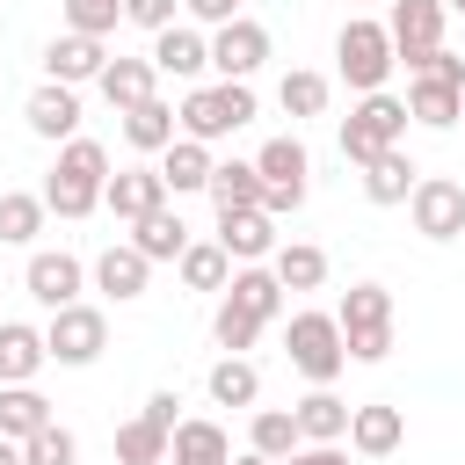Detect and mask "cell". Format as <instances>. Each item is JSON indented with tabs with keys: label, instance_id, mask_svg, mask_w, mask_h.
<instances>
[{
	"label": "cell",
	"instance_id": "41",
	"mask_svg": "<svg viewBox=\"0 0 465 465\" xmlns=\"http://www.w3.org/2000/svg\"><path fill=\"white\" fill-rule=\"evenodd\" d=\"M414 73H429V80H450V87H465V58H450L443 44H436V51H421V65H414ZM414 73H407V80H414Z\"/></svg>",
	"mask_w": 465,
	"mask_h": 465
},
{
	"label": "cell",
	"instance_id": "17",
	"mask_svg": "<svg viewBox=\"0 0 465 465\" xmlns=\"http://www.w3.org/2000/svg\"><path fill=\"white\" fill-rule=\"evenodd\" d=\"M218 247L232 262H269L276 254V218L269 211H218Z\"/></svg>",
	"mask_w": 465,
	"mask_h": 465
},
{
	"label": "cell",
	"instance_id": "5",
	"mask_svg": "<svg viewBox=\"0 0 465 465\" xmlns=\"http://www.w3.org/2000/svg\"><path fill=\"white\" fill-rule=\"evenodd\" d=\"M407 138V102L400 94H385V87H371L349 116H341V160H378V153H392Z\"/></svg>",
	"mask_w": 465,
	"mask_h": 465
},
{
	"label": "cell",
	"instance_id": "22",
	"mask_svg": "<svg viewBox=\"0 0 465 465\" xmlns=\"http://www.w3.org/2000/svg\"><path fill=\"white\" fill-rule=\"evenodd\" d=\"M203 196H211V211H262V174H254V160H211Z\"/></svg>",
	"mask_w": 465,
	"mask_h": 465
},
{
	"label": "cell",
	"instance_id": "27",
	"mask_svg": "<svg viewBox=\"0 0 465 465\" xmlns=\"http://www.w3.org/2000/svg\"><path fill=\"white\" fill-rule=\"evenodd\" d=\"M131 247L145 254V262H182V247H189V225H182V211H145L138 225H131Z\"/></svg>",
	"mask_w": 465,
	"mask_h": 465
},
{
	"label": "cell",
	"instance_id": "12",
	"mask_svg": "<svg viewBox=\"0 0 465 465\" xmlns=\"http://www.w3.org/2000/svg\"><path fill=\"white\" fill-rule=\"evenodd\" d=\"M211 65V36L196 29V22H167V29H153V73H167V80H196Z\"/></svg>",
	"mask_w": 465,
	"mask_h": 465
},
{
	"label": "cell",
	"instance_id": "47",
	"mask_svg": "<svg viewBox=\"0 0 465 465\" xmlns=\"http://www.w3.org/2000/svg\"><path fill=\"white\" fill-rule=\"evenodd\" d=\"M232 465H276V458H262V450H240V458H232Z\"/></svg>",
	"mask_w": 465,
	"mask_h": 465
},
{
	"label": "cell",
	"instance_id": "3",
	"mask_svg": "<svg viewBox=\"0 0 465 465\" xmlns=\"http://www.w3.org/2000/svg\"><path fill=\"white\" fill-rule=\"evenodd\" d=\"M174 124H182V138L218 145V138H232L240 124H254V87H247V80H211V87H189V94H182V109H174Z\"/></svg>",
	"mask_w": 465,
	"mask_h": 465
},
{
	"label": "cell",
	"instance_id": "48",
	"mask_svg": "<svg viewBox=\"0 0 465 465\" xmlns=\"http://www.w3.org/2000/svg\"><path fill=\"white\" fill-rule=\"evenodd\" d=\"M443 7H450V15H465V0H443Z\"/></svg>",
	"mask_w": 465,
	"mask_h": 465
},
{
	"label": "cell",
	"instance_id": "11",
	"mask_svg": "<svg viewBox=\"0 0 465 465\" xmlns=\"http://www.w3.org/2000/svg\"><path fill=\"white\" fill-rule=\"evenodd\" d=\"M22 283H29V298L44 305V312H58V305H73L80 298V283H87V269H80V254H51V247H36L29 254V269H22Z\"/></svg>",
	"mask_w": 465,
	"mask_h": 465
},
{
	"label": "cell",
	"instance_id": "25",
	"mask_svg": "<svg viewBox=\"0 0 465 465\" xmlns=\"http://www.w3.org/2000/svg\"><path fill=\"white\" fill-rule=\"evenodd\" d=\"M174 138H182V124H174V109L160 94H145L138 109H124V145L131 153H167Z\"/></svg>",
	"mask_w": 465,
	"mask_h": 465
},
{
	"label": "cell",
	"instance_id": "36",
	"mask_svg": "<svg viewBox=\"0 0 465 465\" xmlns=\"http://www.w3.org/2000/svg\"><path fill=\"white\" fill-rule=\"evenodd\" d=\"M44 196H29V189H0V240L7 247H29L36 232H44Z\"/></svg>",
	"mask_w": 465,
	"mask_h": 465
},
{
	"label": "cell",
	"instance_id": "4",
	"mask_svg": "<svg viewBox=\"0 0 465 465\" xmlns=\"http://www.w3.org/2000/svg\"><path fill=\"white\" fill-rule=\"evenodd\" d=\"M283 356H291V371H298V378L334 385V378L349 371L341 320H334V312H291V320H283Z\"/></svg>",
	"mask_w": 465,
	"mask_h": 465
},
{
	"label": "cell",
	"instance_id": "23",
	"mask_svg": "<svg viewBox=\"0 0 465 465\" xmlns=\"http://www.w3.org/2000/svg\"><path fill=\"white\" fill-rule=\"evenodd\" d=\"M291 414H298V436H305V443H341V436H349V400H341L334 385H312Z\"/></svg>",
	"mask_w": 465,
	"mask_h": 465
},
{
	"label": "cell",
	"instance_id": "45",
	"mask_svg": "<svg viewBox=\"0 0 465 465\" xmlns=\"http://www.w3.org/2000/svg\"><path fill=\"white\" fill-rule=\"evenodd\" d=\"M174 407H182V400H174V392H167V385H160V392H153V400H145V414H153V421H160V429H167V436H174V421H182V414H174Z\"/></svg>",
	"mask_w": 465,
	"mask_h": 465
},
{
	"label": "cell",
	"instance_id": "2",
	"mask_svg": "<svg viewBox=\"0 0 465 465\" xmlns=\"http://www.w3.org/2000/svg\"><path fill=\"white\" fill-rule=\"evenodd\" d=\"M334 320H341L349 363H385L392 356V291L385 283H349L341 305H334Z\"/></svg>",
	"mask_w": 465,
	"mask_h": 465
},
{
	"label": "cell",
	"instance_id": "26",
	"mask_svg": "<svg viewBox=\"0 0 465 465\" xmlns=\"http://www.w3.org/2000/svg\"><path fill=\"white\" fill-rule=\"evenodd\" d=\"M225 298H232V305H247L262 327L283 312V283H276V269H262V262H240V269L225 276Z\"/></svg>",
	"mask_w": 465,
	"mask_h": 465
},
{
	"label": "cell",
	"instance_id": "35",
	"mask_svg": "<svg viewBox=\"0 0 465 465\" xmlns=\"http://www.w3.org/2000/svg\"><path fill=\"white\" fill-rule=\"evenodd\" d=\"M116 465H167V429L153 414H131L116 429Z\"/></svg>",
	"mask_w": 465,
	"mask_h": 465
},
{
	"label": "cell",
	"instance_id": "38",
	"mask_svg": "<svg viewBox=\"0 0 465 465\" xmlns=\"http://www.w3.org/2000/svg\"><path fill=\"white\" fill-rule=\"evenodd\" d=\"M254 334H262V320H254L247 305H232V298H225V305L211 312V341H218L225 356H240V349H254Z\"/></svg>",
	"mask_w": 465,
	"mask_h": 465
},
{
	"label": "cell",
	"instance_id": "39",
	"mask_svg": "<svg viewBox=\"0 0 465 465\" xmlns=\"http://www.w3.org/2000/svg\"><path fill=\"white\" fill-rule=\"evenodd\" d=\"M22 465H80V443H73V429L44 421V429L22 443Z\"/></svg>",
	"mask_w": 465,
	"mask_h": 465
},
{
	"label": "cell",
	"instance_id": "24",
	"mask_svg": "<svg viewBox=\"0 0 465 465\" xmlns=\"http://www.w3.org/2000/svg\"><path fill=\"white\" fill-rule=\"evenodd\" d=\"M153 80H160V73H153V58H109V65L94 73V87H102V102H109L116 116H124V109H138V102L153 94Z\"/></svg>",
	"mask_w": 465,
	"mask_h": 465
},
{
	"label": "cell",
	"instance_id": "9",
	"mask_svg": "<svg viewBox=\"0 0 465 465\" xmlns=\"http://www.w3.org/2000/svg\"><path fill=\"white\" fill-rule=\"evenodd\" d=\"M443 0H392V15H385V36H392V65H421V51H436L443 44Z\"/></svg>",
	"mask_w": 465,
	"mask_h": 465
},
{
	"label": "cell",
	"instance_id": "21",
	"mask_svg": "<svg viewBox=\"0 0 465 465\" xmlns=\"http://www.w3.org/2000/svg\"><path fill=\"white\" fill-rule=\"evenodd\" d=\"M407 116H414V124H429V131H450V124L465 116V87L414 73V80H407Z\"/></svg>",
	"mask_w": 465,
	"mask_h": 465
},
{
	"label": "cell",
	"instance_id": "1",
	"mask_svg": "<svg viewBox=\"0 0 465 465\" xmlns=\"http://www.w3.org/2000/svg\"><path fill=\"white\" fill-rule=\"evenodd\" d=\"M102 182H109V145L102 138H65L58 145V167L44 174V211H58V218H87V211H102Z\"/></svg>",
	"mask_w": 465,
	"mask_h": 465
},
{
	"label": "cell",
	"instance_id": "8",
	"mask_svg": "<svg viewBox=\"0 0 465 465\" xmlns=\"http://www.w3.org/2000/svg\"><path fill=\"white\" fill-rule=\"evenodd\" d=\"M407 211H414V232H421V240H458V232H465V182L421 174V182L407 189Z\"/></svg>",
	"mask_w": 465,
	"mask_h": 465
},
{
	"label": "cell",
	"instance_id": "37",
	"mask_svg": "<svg viewBox=\"0 0 465 465\" xmlns=\"http://www.w3.org/2000/svg\"><path fill=\"white\" fill-rule=\"evenodd\" d=\"M276 102H283V116H320V109H327V73L291 65V73L276 80Z\"/></svg>",
	"mask_w": 465,
	"mask_h": 465
},
{
	"label": "cell",
	"instance_id": "34",
	"mask_svg": "<svg viewBox=\"0 0 465 465\" xmlns=\"http://www.w3.org/2000/svg\"><path fill=\"white\" fill-rule=\"evenodd\" d=\"M298 443H305V436H298V414H291V407H262L254 429H247V450H262V458H276V465H283Z\"/></svg>",
	"mask_w": 465,
	"mask_h": 465
},
{
	"label": "cell",
	"instance_id": "6",
	"mask_svg": "<svg viewBox=\"0 0 465 465\" xmlns=\"http://www.w3.org/2000/svg\"><path fill=\"white\" fill-rule=\"evenodd\" d=\"M334 65H341V80H349L356 94L385 87V73H392V36H385V22L349 15V22H341V36H334Z\"/></svg>",
	"mask_w": 465,
	"mask_h": 465
},
{
	"label": "cell",
	"instance_id": "31",
	"mask_svg": "<svg viewBox=\"0 0 465 465\" xmlns=\"http://www.w3.org/2000/svg\"><path fill=\"white\" fill-rule=\"evenodd\" d=\"M160 182H167L174 196L203 189V182H211V145H203V138H174V145L160 153Z\"/></svg>",
	"mask_w": 465,
	"mask_h": 465
},
{
	"label": "cell",
	"instance_id": "20",
	"mask_svg": "<svg viewBox=\"0 0 465 465\" xmlns=\"http://www.w3.org/2000/svg\"><path fill=\"white\" fill-rule=\"evenodd\" d=\"M167 465H232V443H225L218 421L189 414V421H174V436H167Z\"/></svg>",
	"mask_w": 465,
	"mask_h": 465
},
{
	"label": "cell",
	"instance_id": "33",
	"mask_svg": "<svg viewBox=\"0 0 465 465\" xmlns=\"http://www.w3.org/2000/svg\"><path fill=\"white\" fill-rule=\"evenodd\" d=\"M211 400H218V407H254V400H262V371H254L247 356H218V363H211Z\"/></svg>",
	"mask_w": 465,
	"mask_h": 465
},
{
	"label": "cell",
	"instance_id": "29",
	"mask_svg": "<svg viewBox=\"0 0 465 465\" xmlns=\"http://www.w3.org/2000/svg\"><path fill=\"white\" fill-rule=\"evenodd\" d=\"M269 269H276L283 291H320V283H327V254H320L312 240H276Z\"/></svg>",
	"mask_w": 465,
	"mask_h": 465
},
{
	"label": "cell",
	"instance_id": "46",
	"mask_svg": "<svg viewBox=\"0 0 465 465\" xmlns=\"http://www.w3.org/2000/svg\"><path fill=\"white\" fill-rule=\"evenodd\" d=\"M0 465H22V443H7V436H0Z\"/></svg>",
	"mask_w": 465,
	"mask_h": 465
},
{
	"label": "cell",
	"instance_id": "30",
	"mask_svg": "<svg viewBox=\"0 0 465 465\" xmlns=\"http://www.w3.org/2000/svg\"><path fill=\"white\" fill-rule=\"evenodd\" d=\"M44 421H51V400L36 385H0V436L7 443H29Z\"/></svg>",
	"mask_w": 465,
	"mask_h": 465
},
{
	"label": "cell",
	"instance_id": "44",
	"mask_svg": "<svg viewBox=\"0 0 465 465\" xmlns=\"http://www.w3.org/2000/svg\"><path fill=\"white\" fill-rule=\"evenodd\" d=\"M283 465H349V458H341V443H298Z\"/></svg>",
	"mask_w": 465,
	"mask_h": 465
},
{
	"label": "cell",
	"instance_id": "10",
	"mask_svg": "<svg viewBox=\"0 0 465 465\" xmlns=\"http://www.w3.org/2000/svg\"><path fill=\"white\" fill-rule=\"evenodd\" d=\"M262 58H269V29H262V22L232 15L225 29H211V73H218V80H254Z\"/></svg>",
	"mask_w": 465,
	"mask_h": 465
},
{
	"label": "cell",
	"instance_id": "7",
	"mask_svg": "<svg viewBox=\"0 0 465 465\" xmlns=\"http://www.w3.org/2000/svg\"><path fill=\"white\" fill-rule=\"evenodd\" d=\"M102 349H109V312H102V305H80V298H73V305L51 312V327H44V356H51V363L87 371Z\"/></svg>",
	"mask_w": 465,
	"mask_h": 465
},
{
	"label": "cell",
	"instance_id": "19",
	"mask_svg": "<svg viewBox=\"0 0 465 465\" xmlns=\"http://www.w3.org/2000/svg\"><path fill=\"white\" fill-rule=\"evenodd\" d=\"M44 363H51V356H44V327L0 320V385H36Z\"/></svg>",
	"mask_w": 465,
	"mask_h": 465
},
{
	"label": "cell",
	"instance_id": "28",
	"mask_svg": "<svg viewBox=\"0 0 465 465\" xmlns=\"http://www.w3.org/2000/svg\"><path fill=\"white\" fill-rule=\"evenodd\" d=\"M421 182V167L392 145V153H378V160H363V196L371 203H407V189Z\"/></svg>",
	"mask_w": 465,
	"mask_h": 465
},
{
	"label": "cell",
	"instance_id": "13",
	"mask_svg": "<svg viewBox=\"0 0 465 465\" xmlns=\"http://www.w3.org/2000/svg\"><path fill=\"white\" fill-rule=\"evenodd\" d=\"M407 443V414L392 400H371V407H349V450L356 458H392Z\"/></svg>",
	"mask_w": 465,
	"mask_h": 465
},
{
	"label": "cell",
	"instance_id": "32",
	"mask_svg": "<svg viewBox=\"0 0 465 465\" xmlns=\"http://www.w3.org/2000/svg\"><path fill=\"white\" fill-rule=\"evenodd\" d=\"M174 269H182V283H189V291H225V276H232V254H225L218 240H189Z\"/></svg>",
	"mask_w": 465,
	"mask_h": 465
},
{
	"label": "cell",
	"instance_id": "18",
	"mask_svg": "<svg viewBox=\"0 0 465 465\" xmlns=\"http://www.w3.org/2000/svg\"><path fill=\"white\" fill-rule=\"evenodd\" d=\"M145 276H153V262L124 240V247H102L94 254V291L102 298H116V305H131V298H145Z\"/></svg>",
	"mask_w": 465,
	"mask_h": 465
},
{
	"label": "cell",
	"instance_id": "16",
	"mask_svg": "<svg viewBox=\"0 0 465 465\" xmlns=\"http://www.w3.org/2000/svg\"><path fill=\"white\" fill-rule=\"evenodd\" d=\"M22 116H29V131H36V138L65 145V138L80 131V94H73L65 80H44V87L29 94V109H22Z\"/></svg>",
	"mask_w": 465,
	"mask_h": 465
},
{
	"label": "cell",
	"instance_id": "43",
	"mask_svg": "<svg viewBox=\"0 0 465 465\" xmlns=\"http://www.w3.org/2000/svg\"><path fill=\"white\" fill-rule=\"evenodd\" d=\"M182 7H189V22H196V29H225V22L240 15V0H182Z\"/></svg>",
	"mask_w": 465,
	"mask_h": 465
},
{
	"label": "cell",
	"instance_id": "14",
	"mask_svg": "<svg viewBox=\"0 0 465 465\" xmlns=\"http://www.w3.org/2000/svg\"><path fill=\"white\" fill-rule=\"evenodd\" d=\"M102 203H109L124 225H138L145 211H160V203H167V182H160V167H124V174H109V182H102Z\"/></svg>",
	"mask_w": 465,
	"mask_h": 465
},
{
	"label": "cell",
	"instance_id": "40",
	"mask_svg": "<svg viewBox=\"0 0 465 465\" xmlns=\"http://www.w3.org/2000/svg\"><path fill=\"white\" fill-rule=\"evenodd\" d=\"M124 22V0H65V29H80V36H109Z\"/></svg>",
	"mask_w": 465,
	"mask_h": 465
},
{
	"label": "cell",
	"instance_id": "42",
	"mask_svg": "<svg viewBox=\"0 0 465 465\" xmlns=\"http://www.w3.org/2000/svg\"><path fill=\"white\" fill-rule=\"evenodd\" d=\"M174 7H182V0H124V22H138V29H167Z\"/></svg>",
	"mask_w": 465,
	"mask_h": 465
},
{
	"label": "cell",
	"instance_id": "15",
	"mask_svg": "<svg viewBox=\"0 0 465 465\" xmlns=\"http://www.w3.org/2000/svg\"><path fill=\"white\" fill-rule=\"evenodd\" d=\"M102 65H109L102 36H80V29H65V36H51V44H44V73H51V80H65V87L94 80Z\"/></svg>",
	"mask_w": 465,
	"mask_h": 465
}]
</instances>
